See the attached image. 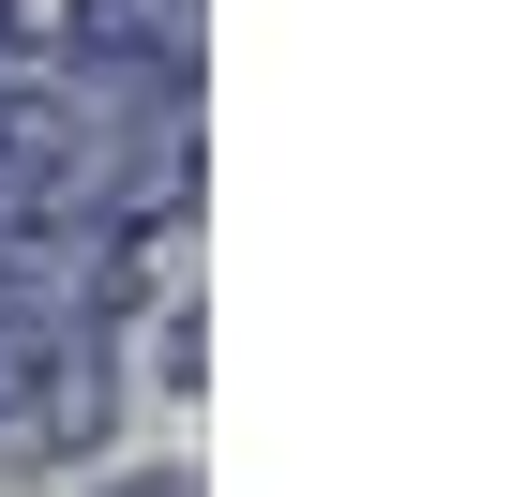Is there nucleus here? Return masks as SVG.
<instances>
[{"mask_svg":"<svg viewBox=\"0 0 512 497\" xmlns=\"http://www.w3.org/2000/svg\"><path fill=\"white\" fill-rule=\"evenodd\" d=\"M61 76L196 91V0H61Z\"/></svg>","mask_w":512,"mask_h":497,"instance_id":"f257e3e1","label":"nucleus"},{"mask_svg":"<svg viewBox=\"0 0 512 497\" xmlns=\"http://www.w3.org/2000/svg\"><path fill=\"white\" fill-rule=\"evenodd\" d=\"M91 497H196V467H181V452H136V467H106Z\"/></svg>","mask_w":512,"mask_h":497,"instance_id":"f03ea898","label":"nucleus"},{"mask_svg":"<svg viewBox=\"0 0 512 497\" xmlns=\"http://www.w3.org/2000/svg\"><path fill=\"white\" fill-rule=\"evenodd\" d=\"M31 61V0H0V76H16Z\"/></svg>","mask_w":512,"mask_h":497,"instance_id":"7ed1b4c3","label":"nucleus"}]
</instances>
